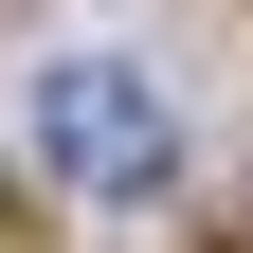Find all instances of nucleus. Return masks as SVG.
I'll return each instance as SVG.
<instances>
[{
	"label": "nucleus",
	"mask_w": 253,
	"mask_h": 253,
	"mask_svg": "<svg viewBox=\"0 0 253 253\" xmlns=\"http://www.w3.org/2000/svg\"><path fill=\"white\" fill-rule=\"evenodd\" d=\"M37 145H54L73 199H126V217H163V181H181V126H163V90L126 54H54L37 73Z\"/></svg>",
	"instance_id": "obj_1"
}]
</instances>
